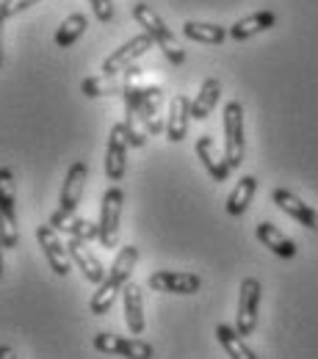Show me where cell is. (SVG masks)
Instances as JSON below:
<instances>
[{"instance_id": "cell-1", "label": "cell", "mask_w": 318, "mask_h": 359, "mask_svg": "<svg viewBox=\"0 0 318 359\" xmlns=\"http://www.w3.org/2000/svg\"><path fill=\"white\" fill-rule=\"evenodd\" d=\"M125 133L131 147L141 149L147 144V135H158L164 130V119H161V105H164V91L161 86H150L141 83V69L131 67L125 72Z\"/></svg>"}, {"instance_id": "cell-2", "label": "cell", "mask_w": 318, "mask_h": 359, "mask_svg": "<svg viewBox=\"0 0 318 359\" xmlns=\"http://www.w3.org/2000/svg\"><path fill=\"white\" fill-rule=\"evenodd\" d=\"M136 263H138V246H133V243L131 246H122L119 255H117V260H114V266H111V271L105 273V279L100 282V287L91 296L89 302L91 315H105L114 307L117 296L128 287V282H131V276L136 271Z\"/></svg>"}, {"instance_id": "cell-3", "label": "cell", "mask_w": 318, "mask_h": 359, "mask_svg": "<svg viewBox=\"0 0 318 359\" xmlns=\"http://www.w3.org/2000/svg\"><path fill=\"white\" fill-rule=\"evenodd\" d=\"M133 20L144 28V34L152 36V42L164 50V55H166L175 67H180L183 61H185V53H183V47L178 45V36H175L172 28L155 14V8H150V3H133Z\"/></svg>"}, {"instance_id": "cell-4", "label": "cell", "mask_w": 318, "mask_h": 359, "mask_svg": "<svg viewBox=\"0 0 318 359\" xmlns=\"http://www.w3.org/2000/svg\"><path fill=\"white\" fill-rule=\"evenodd\" d=\"M86 177H89V163H86V161H75V163L67 169V177H64V185H61L58 210L50 216V226L61 229V226L75 216V210H78V205H81V199H84Z\"/></svg>"}, {"instance_id": "cell-5", "label": "cell", "mask_w": 318, "mask_h": 359, "mask_svg": "<svg viewBox=\"0 0 318 359\" xmlns=\"http://www.w3.org/2000/svg\"><path fill=\"white\" fill-rule=\"evenodd\" d=\"M122 208H125V191L119 185H111L102 199H100V246L114 249L117 238H119V219H122Z\"/></svg>"}, {"instance_id": "cell-6", "label": "cell", "mask_w": 318, "mask_h": 359, "mask_svg": "<svg viewBox=\"0 0 318 359\" xmlns=\"http://www.w3.org/2000/svg\"><path fill=\"white\" fill-rule=\"evenodd\" d=\"M0 241L6 249H17L20 229H17V199H14V175L11 169H0Z\"/></svg>"}, {"instance_id": "cell-7", "label": "cell", "mask_w": 318, "mask_h": 359, "mask_svg": "<svg viewBox=\"0 0 318 359\" xmlns=\"http://www.w3.org/2000/svg\"><path fill=\"white\" fill-rule=\"evenodd\" d=\"M246 138H244V105L232 100L225 105V158L230 169H238L244 163Z\"/></svg>"}, {"instance_id": "cell-8", "label": "cell", "mask_w": 318, "mask_h": 359, "mask_svg": "<svg viewBox=\"0 0 318 359\" xmlns=\"http://www.w3.org/2000/svg\"><path fill=\"white\" fill-rule=\"evenodd\" d=\"M94 348L100 354L108 357H125V359H152L155 348L138 337H122V334H111V332H97L94 334Z\"/></svg>"}, {"instance_id": "cell-9", "label": "cell", "mask_w": 318, "mask_h": 359, "mask_svg": "<svg viewBox=\"0 0 318 359\" xmlns=\"http://www.w3.org/2000/svg\"><path fill=\"white\" fill-rule=\"evenodd\" d=\"M260 299H263V287L255 276H246L241 282V290H238V320H235V329L238 334L249 337L255 329H258V310H260Z\"/></svg>"}, {"instance_id": "cell-10", "label": "cell", "mask_w": 318, "mask_h": 359, "mask_svg": "<svg viewBox=\"0 0 318 359\" xmlns=\"http://www.w3.org/2000/svg\"><path fill=\"white\" fill-rule=\"evenodd\" d=\"M155 45L150 34H138L133 39H128L122 47H117L105 61H102V75H119V72H128L144 53H150V47Z\"/></svg>"}, {"instance_id": "cell-11", "label": "cell", "mask_w": 318, "mask_h": 359, "mask_svg": "<svg viewBox=\"0 0 318 359\" xmlns=\"http://www.w3.org/2000/svg\"><path fill=\"white\" fill-rule=\"evenodd\" d=\"M128 133H125V125H114L111 128V135H108V147H105V177L111 182H119L125 180V172H128Z\"/></svg>"}, {"instance_id": "cell-12", "label": "cell", "mask_w": 318, "mask_h": 359, "mask_svg": "<svg viewBox=\"0 0 318 359\" xmlns=\"http://www.w3.org/2000/svg\"><path fill=\"white\" fill-rule=\"evenodd\" d=\"M150 290L158 293H178V296H191L202 287V279L191 271H155L147 279Z\"/></svg>"}, {"instance_id": "cell-13", "label": "cell", "mask_w": 318, "mask_h": 359, "mask_svg": "<svg viewBox=\"0 0 318 359\" xmlns=\"http://www.w3.org/2000/svg\"><path fill=\"white\" fill-rule=\"evenodd\" d=\"M37 241H39V246H42V252H45V257H47V263H50V269H53V273L67 276V273H69L72 257H69L67 243L58 238V229L50 224H42L39 229H37Z\"/></svg>"}, {"instance_id": "cell-14", "label": "cell", "mask_w": 318, "mask_h": 359, "mask_svg": "<svg viewBox=\"0 0 318 359\" xmlns=\"http://www.w3.org/2000/svg\"><path fill=\"white\" fill-rule=\"evenodd\" d=\"M272 202L282 210V213H288L293 222H299L302 226H307V229L318 232V210H313L307 202H302L293 191H288V188H274Z\"/></svg>"}, {"instance_id": "cell-15", "label": "cell", "mask_w": 318, "mask_h": 359, "mask_svg": "<svg viewBox=\"0 0 318 359\" xmlns=\"http://www.w3.org/2000/svg\"><path fill=\"white\" fill-rule=\"evenodd\" d=\"M67 249H69L72 263H75V266L81 269V273H84V279H89L91 285H100V282L105 279V269H102V263L97 260V255L89 249L86 241H81V238H69Z\"/></svg>"}, {"instance_id": "cell-16", "label": "cell", "mask_w": 318, "mask_h": 359, "mask_svg": "<svg viewBox=\"0 0 318 359\" xmlns=\"http://www.w3.org/2000/svg\"><path fill=\"white\" fill-rule=\"evenodd\" d=\"M197 158H199V163L205 166V172L211 175V180H216V182H225L230 177V163L225 155H219L216 152V144H213V138L211 135H199V141H197Z\"/></svg>"}, {"instance_id": "cell-17", "label": "cell", "mask_w": 318, "mask_h": 359, "mask_svg": "<svg viewBox=\"0 0 318 359\" xmlns=\"http://www.w3.org/2000/svg\"><path fill=\"white\" fill-rule=\"evenodd\" d=\"M274 25H277V14L274 11H269V8L266 11H255V14H249V17H244V20L230 25V39L232 42H246V39L269 31Z\"/></svg>"}, {"instance_id": "cell-18", "label": "cell", "mask_w": 318, "mask_h": 359, "mask_svg": "<svg viewBox=\"0 0 318 359\" xmlns=\"http://www.w3.org/2000/svg\"><path fill=\"white\" fill-rule=\"evenodd\" d=\"M188 122H191V100L185 94H175L169 102V116H166V138L169 141H183L188 133Z\"/></svg>"}, {"instance_id": "cell-19", "label": "cell", "mask_w": 318, "mask_h": 359, "mask_svg": "<svg viewBox=\"0 0 318 359\" xmlns=\"http://www.w3.org/2000/svg\"><path fill=\"white\" fill-rule=\"evenodd\" d=\"M258 241L274 252L277 257H282V260H293L296 257V243L282 232V229H277L272 222H260L258 224Z\"/></svg>"}, {"instance_id": "cell-20", "label": "cell", "mask_w": 318, "mask_h": 359, "mask_svg": "<svg viewBox=\"0 0 318 359\" xmlns=\"http://www.w3.org/2000/svg\"><path fill=\"white\" fill-rule=\"evenodd\" d=\"M122 304H125V323L131 334H141L147 326V318H144V296L136 282H128V287L122 290Z\"/></svg>"}, {"instance_id": "cell-21", "label": "cell", "mask_w": 318, "mask_h": 359, "mask_svg": "<svg viewBox=\"0 0 318 359\" xmlns=\"http://www.w3.org/2000/svg\"><path fill=\"white\" fill-rule=\"evenodd\" d=\"M219 97H222V81L219 78H208L199 91H197V97L191 100V119H208L211 116V111L216 108V102H219Z\"/></svg>"}, {"instance_id": "cell-22", "label": "cell", "mask_w": 318, "mask_h": 359, "mask_svg": "<svg viewBox=\"0 0 318 359\" xmlns=\"http://www.w3.org/2000/svg\"><path fill=\"white\" fill-rule=\"evenodd\" d=\"M255 191H258V177L246 175V177L238 180V185L230 191L227 205H225L227 208V216H232V219L244 216L246 208H249V202H252V196H255Z\"/></svg>"}, {"instance_id": "cell-23", "label": "cell", "mask_w": 318, "mask_h": 359, "mask_svg": "<svg viewBox=\"0 0 318 359\" xmlns=\"http://www.w3.org/2000/svg\"><path fill=\"white\" fill-rule=\"evenodd\" d=\"M183 36L191 39V42H199V45H222L230 36V31H225L222 25H213V22L188 20V22L183 25Z\"/></svg>"}, {"instance_id": "cell-24", "label": "cell", "mask_w": 318, "mask_h": 359, "mask_svg": "<svg viewBox=\"0 0 318 359\" xmlns=\"http://www.w3.org/2000/svg\"><path fill=\"white\" fill-rule=\"evenodd\" d=\"M216 340L222 343V348L227 351L230 359H258V354L246 346L244 334H238V329H232L227 323H219L216 326Z\"/></svg>"}, {"instance_id": "cell-25", "label": "cell", "mask_w": 318, "mask_h": 359, "mask_svg": "<svg viewBox=\"0 0 318 359\" xmlns=\"http://www.w3.org/2000/svg\"><path fill=\"white\" fill-rule=\"evenodd\" d=\"M86 28H89V20H86V14H69L64 22H61V28L55 31V47H72L84 34H86Z\"/></svg>"}, {"instance_id": "cell-26", "label": "cell", "mask_w": 318, "mask_h": 359, "mask_svg": "<svg viewBox=\"0 0 318 359\" xmlns=\"http://www.w3.org/2000/svg\"><path fill=\"white\" fill-rule=\"evenodd\" d=\"M81 91L86 97H111L125 91V81H114V75H91V78H84Z\"/></svg>"}, {"instance_id": "cell-27", "label": "cell", "mask_w": 318, "mask_h": 359, "mask_svg": "<svg viewBox=\"0 0 318 359\" xmlns=\"http://www.w3.org/2000/svg\"><path fill=\"white\" fill-rule=\"evenodd\" d=\"M61 232H67L69 238H81V241H97L100 238V226L94 222H86V219H69L67 224L61 226Z\"/></svg>"}, {"instance_id": "cell-28", "label": "cell", "mask_w": 318, "mask_h": 359, "mask_svg": "<svg viewBox=\"0 0 318 359\" xmlns=\"http://www.w3.org/2000/svg\"><path fill=\"white\" fill-rule=\"evenodd\" d=\"M37 3H42V0H0V17H17L20 11H25V8H31V6H37Z\"/></svg>"}, {"instance_id": "cell-29", "label": "cell", "mask_w": 318, "mask_h": 359, "mask_svg": "<svg viewBox=\"0 0 318 359\" xmlns=\"http://www.w3.org/2000/svg\"><path fill=\"white\" fill-rule=\"evenodd\" d=\"M89 3H91V11H94V17H97L102 25L114 20V3H111V0H89Z\"/></svg>"}, {"instance_id": "cell-30", "label": "cell", "mask_w": 318, "mask_h": 359, "mask_svg": "<svg viewBox=\"0 0 318 359\" xmlns=\"http://www.w3.org/2000/svg\"><path fill=\"white\" fill-rule=\"evenodd\" d=\"M3 36H6V17H0V67H3V55H6V50H3Z\"/></svg>"}, {"instance_id": "cell-31", "label": "cell", "mask_w": 318, "mask_h": 359, "mask_svg": "<svg viewBox=\"0 0 318 359\" xmlns=\"http://www.w3.org/2000/svg\"><path fill=\"white\" fill-rule=\"evenodd\" d=\"M0 359H17V354L11 346H0Z\"/></svg>"}, {"instance_id": "cell-32", "label": "cell", "mask_w": 318, "mask_h": 359, "mask_svg": "<svg viewBox=\"0 0 318 359\" xmlns=\"http://www.w3.org/2000/svg\"><path fill=\"white\" fill-rule=\"evenodd\" d=\"M3 249H6V246H3V241H0V276H3Z\"/></svg>"}]
</instances>
